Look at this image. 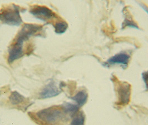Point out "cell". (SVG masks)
I'll return each instance as SVG.
<instances>
[{"label": "cell", "mask_w": 148, "mask_h": 125, "mask_svg": "<svg viewBox=\"0 0 148 125\" xmlns=\"http://www.w3.org/2000/svg\"><path fill=\"white\" fill-rule=\"evenodd\" d=\"M118 105L124 106L129 103L131 95V86L126 82L118 83L116 86Z\"/></svg>", "instance_id": "5b68a950"}, {"label": "cell", "mask_w": 148, "mask_h": 125, "mask_svg": "<svg viewBox=\"0 0 148 125\" xmlns=\"http://www.w3.org/2000/svg\"><path fill=\"white\" fill-rule=\"evenodd\" d=\"M61 92V89L56 85L55 82L51 81L41 90L39 95L40 98L46 99L58 96Z\"/></svg>", "instance_id": "8992f818"}, {"label": "cell", "mask_w": 148, "mask_h": 125, "mask_svg": "<svg viewBox=\"0 0 148 125\" xmlns=\"http://www.w3.org/2000/svg\"><path fill=\"white\" fill-rule=\"evenodd\" d=\"M23 44L14 42L8 50V62L12 64L17 59L21 58L23 56Z\"/></svg>", "instance_id": "52a82bcc"}, {"label": "cell", "mask_w": 148, "mask_h": 125, "mask_svg": "<svg viewBox=\"0 0 148 125\" xmlns=\"http://www.w3.org/2000/svg\"><path fill=\"white\" fill-rule=\"evenodd\" d=\"M130 56L124 53H120L115 55L111 58L108 59L107 62L108 64L114 65V64H121L126 65L129 61Z\"/></svg>", "instance_id": "ba28073f"}, {"label": "cell", "mask_w": 148, "mask_h": 125, "mask_svg": "<svg viewBox=\"0 0 148 125\" xmlns=\"http://www.w3.org/2000/svg\"><path fill=\"white\" fill-rule=\"evenodd\" d=\"M0 21L10 26H19L22 23L19 7L12 5L2 8L0 10Z\"/></svg>", "instance_id": "6da1fadb"}, {"label": "cell", "mask_w": 148, "mask_h": 125, "mask_svg": "<svg viewBox=\"0 0 148 125\" xmlns=\"http://www.w3.org/2000/svg\"><path fill=\"white\" fill-rule=\"evenodd\" d=\"M62 108L65 113L71 115H75L79 110V107L77 105L70 103H66L62 106Z\"/></svg>", "instance_id": "8fae6325"}, {"label": "cell", "mask_w": 148, "mask_h": 125, "mask_svg": "<svg viewBox=\"0 0 148 125\" xmlns=\"http://www.w3.org/2000/svg\"><path fill=\"white\" fill-rule=\"evenodd\" d=\"M143 78L144 81L145 83L147 89L148 90V71L143 73Z\"/></svg>", "instance_id": "5bb4252c"}, {"label": "cell", "mask_w": 148, "mask_h": 125, "mask_svg": "<svg viewBox=\"0 0 148 125\" xmlns=\"http://www.w3.org/2000/svg\"><path fill=\"white\" fill-rule=\"evenodd\" d=\"M9 100L11 104L13 105H17L23 103L25 101V97H24L17 91L12 92L9 97Z\"/></svg>", "instance_id": "30bf717a"}, {"label": "cell", "mask_w": 148, "mask_h": 125, "mask_svg": "<svg viewBox=\"0 0 148 125\" xmlns=\"http://www.w3.org/2000/svg\"><path fill=\"white\" fill-rule=\"evenodd\" d=\"M85 115L82 112L79 113L72 120L70 125H84Z\"/></svg>", "instance_id": "4fadbf2b"}, {"label": "cell", "mask_w": 148, "mask_h": 125, "mask_svg": "<svg viewBox=\"0 0 148 125\" xmlns=\"http://www.w3.org/2000/svg\"><path fill=\"white\" fill-rule=\"evenodd\" d=\"M65 113L62 108L52 106L38 111L36 113L37 117L46 124L53 125L61 121Z\"/></svg>", "instance_id": "7a4b0ae2"}, {"label": "cell", "mask_w": 148, "mask_h": 125, "mask_svg": "<svg viewBox=\"0 0 148 125\" xmlns=\"http://www.w3.org/2000/svg\"><path fill=\"white\" fill-rule=\"evenodd\" d=\"M54 28L56 33L62 34L66 32L68 28V25L67 22L64 21H60L55 23L54 25Z\"/></svg>", "instance_id": "7c38bea8"}, {"label": "cell", "mask_w": 148, "mask_h": 125, "mask_svg": "<svg viewBox=\"0 0 148 125\" xmlns=\"http://www.w3.org/2000/svg\"><path fill=\"white\" fill-rule=\"evenodd\" d=\"M88 95L85 91H80L78 92L74 97H71V99L77 103V105L80 107L84 105L88 100Z\"/></svg>", "instance_id": "9c48e42d"}, {"label": "cell", "mask_w": 148, "mask_h": 125, "mask_svg": "<svg viewBox=\"0 0 148 125\" xmlns=\"http://www.w3.org/2000/svg\"><path fill=\"white\" fill-rule=\"evenodd\" d=\"M30 13L35 18L44 22L57 18L58 17L50 8L40 5L32 6L30 9Z\"/></svg>", "instance_id": "277c9868"}, {"label": "cell", "mask_w": 148, "mask_h": 125, "mask_svg": "<svg viewBox=\"0 0 148 125\" xmlns=\"http://www.w3.org/2000/svg\"><path fill=\"white\" fill-rule=\"evenodd\" d=\"M42 29L41 25L31 23H25L15 37L14 42L23 44L30 37L35 35Z\"/></svg>", "instance_id": "3957f363"}]
</instances>
